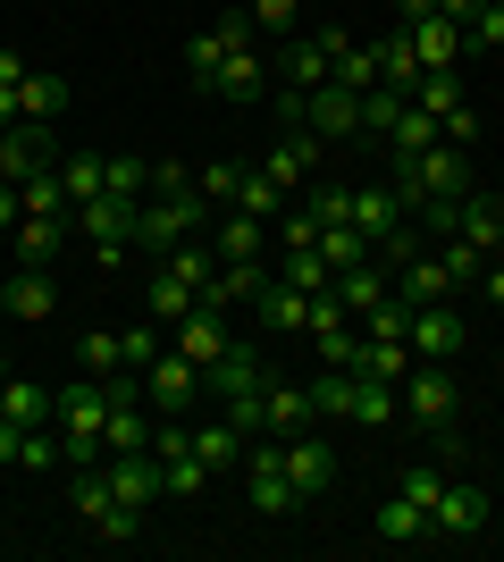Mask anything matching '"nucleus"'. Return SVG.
<instances>
[{
	"mask_svg": "<svg viewBox=\"0 0 504 562\" xmlns=\"http://www.w3.org/2000/svg\"><path fill=\"white\" fill-rule=\"evenodd\" d=\"M101 193L144 202V193H152V160H126V151H110V160H101Z\"/></svg>",
	"mask_w": 504,
	"mask_h": 562,
	"instance_id": "37",
	"label": "nucleus"
},
{
	"mask_svg": "<svg viewBox=\"0 0 504 562\" xmlns=\"http://www.w3.org/2000/svg\"><path fill=\"white\" fill-rule=\"evenodd\" d=\"M18 446H25V428H18V420H0V462H18Z\"/></svg>",
	"mask_w": 504,
	"mask_h": 562,
	"instance_id": "58",
	"label": "nucleus"
},
{
	"mask_svg": "<svg viewBox=\"0 0 504 562\" xmlns=\"http://www.w3.org/2000/svg\"><path fill=\"white\" fill-rule=\"evenodd\" d=\"M269 68L287 76L294 93H312V85H328V50H320V34H294V43L278 50V59H269Z\"/></svg>",
	"mask_w": 504,
	"mask_h": 562,
	"instance_id": "22",
	"label": "nucleus"
},
{
	"mask_svg": "<svg viewBox=\"0 0 504 562\" xmlns=\"http://www.w3.org/2000/svg\"><path fill=\"white\" fill-rule=\"evenodd\" d=\"M18 117H25V110H18V85H0V135H9Z\"/></svg>",
	"mask_w": 504,
	"mask_h": 562,
	"instance_id": "57",
	"label": "nucleus"
},
{
	"mask_svg": "<svg viewBox=\"0 0 504 562\" xmlns=\"http://www.w3.org/2000/svg\"><path fill=\"white\" fill-rule=\"evenodd\" d=\"M168 336H177V352H186V361H202V370H211L219 352L236 345V336H227V311H211V303H193V311H186V319H177Z\"/></svg>",
	"mask_w": 504,
	"mask_h": 562,
	"instance_id": "14",
	"label": "nucleus"
},
{
	"mask_svg": "<svg viewBox=\"0 0 504 562\" xmlns=\"http://www.w3.org/2000/svg\"><path fill=\"white\" fill-rule=\"evenodd\" d=\"M336 85H345V93H370V85H387V68H379V43H354L345 50V59H336Z\"/></svg>",
	"mask_w": 504,
	"mask_h": 562,
	"instance_id": "34",
	"label": "nucleus"
},
{
	"mask_svg": "<svg viewBox=\"0 0 504 562\" xmlns=\"http://www.w3.org/2000/svg\"><path fill=\"white\" fill-rule=\"evenodd\" d=\"M395 395H404V412L421 428H429V420H455V378H446V361H412Z\"/></svg>",
	"mask_w": 504,
	"mask_h": 562,
	"instance_id": "9",
	"label": "nucleus"
},
{
	"mask_svg": "<svg viewBox=\"0 0 504 562\" xmlns=\"http://www.w3.org/2000/svg\"><path fill=\"white\" fill-rule=\"evenodd\" d=\"M395 294H404L412 311H421V303H455V269H446L437 252H412L404 269H395Z\"/></svg>",
	"mask_w": 504,
	"mask_h": 562,
	"instance_id": "15",
	"label": "nucleus"
},
{
	"mask_svg": "<svg viewBox=\"0 0 504 562\" xmlns=\"http://www.w3.org/2000/svg\"><path fill=\"white\" fill-rule=\"evenodd\" d=\"M379 68H387V85H395L404 101H412V85L429 76V68H421V50H412V34H404V25H395V34L379 43Z\"/></svg>",
	"mask_w": 504,
	"mask_h": 562,
	"instance_id": "31",
	"label": "nucleus"
},
{
	"mask_svg": "<svg viewBox=\"0 0 504 562\" xmlns=\"http://www.w3.org/2000/svg\"><path fill=\"white\" fill-rule=\"evenodd\" d=\"M253 319H261V328H278V336H303V328H312V294H303V285H287V278H269L261 303H253Z\"/></svg>",
	"mask_w": 504,
	"mask_h": 562,
	"instance_id": "17",
	"label": "nucleus"
},
{
	"mask_svg": "<svg viewBox=\"0 0 504 562\" xmlns=\"http://www.w3.org/2000/svg\"><path fill=\"white\" fill-rule=\"evenodd\" d=\"M429 446L446 453V462H462V453H471V446H462V428H455V420H429Z\"/></svg>",
	"mask_w": 504,
	"mask_h": 562,
	"instance_id": "52",
	"label": "nucleus"
},
{
	"mask_svg": "<svg viewBox=\"0 0 504 562\" xmlns=\"http://www.w3.org/2000/svg\"><path fill=\"white\" fill-rule=\"evenodd\" d=\"M202 395H211L219 412H227V420L244 428V437H261V428H269V420H261V395H269V361H261L253 345H227V352L211 361V370H202Z\"/></svg>",
	"mask_w": 504,
	"mask_h": 562,
	"instance_id": "1",
	"label": "nucleus"
},
{
	"mask_svg": "<svg viewBox=\"0 0 504 562\" xmlns=\"http://www.w3.org/2000/svg\"><path fill=\"white\" fill-rule=\"evenodd\" d=\"M261 177H269V186H278V193H287V202H303V186H312V177H320V135H312V126H287V135L269 143Z\"/></svg>",
	"mask_w": 504,
	"mask_h": 562,
	"instance_id": "6",
	"label": "nucleus"
},
{
	"mask_svg": "<svg viewBox=\"0 0 504 562\" xmlns=\"http://www.w3.org/2000/svg\"><path fill=\"white\" fill-rule=\"evenodd\" d=\"M186 311H193V285L177 278V269H152V319H160V328H177Z\"/></svg>",
	"mask_w": 504,
	"mask_h": 562,
	"instance_id": "35",
	"label": "nucleus"
},
{
	"mask_svg": "<svg viewBox=\"0 0 504 562\" xmlns=\"http://www.w3.org/2000/svg\"><path fill=\"white\" fill-rule=\"evenodd\" d=\"M480 9H488V0H437V18H455V25H471Z\"/></svg>",
	"mask_w": 504,
	"mask_h": 562,
	"instance_id": "55",
	"label": "nucleus"
},
{
	"mask_svg": "<svg viewBox=\"0 0 504 562\" xmlns=\"http://www.w3.org/2000/svg\"><path fill=\"white\" fill-rule=\"evenodd\" d=\"M320 260H328V269H361V260H370V235H361L354 218H336V227H320Z\"/></svg>",
	"mask_w": 504,
	"mask_h": 562,
	"instance_id": "33",
	"label": "nucleus"
},
{
	"mask_svg": "<svg viewBox=\"0 0 504 562\" xmlns=\"http://www.w3.org/2000/svg\"><path fill=\"white\" fill-rule=\"evenodd\" d=\"M437 18V0H395V25H429Z\"/></svg>",
	"mask_w": 504,
	"mask_h": 562,
	"instance_id": "54",
	"label": "nucleus"
},
{
	"mask_svg": "<svg viewBox=\"0 0 504 562\" xmlns=\"http://www.w3.org/2000/svg\"><path fill=\"white\" fill-rule=\"evenodd\" d=\"M354 370L387 378V386H404V370H412V345H404V336H370V328H361V361H354Z\"/></svg>",
	"mask_w": 504,
	"mask_h": 562,
	"instance_id": "27",
	"label": "nucleus"
},
{
	"mask_svg": "<svg viewBox=\"0 0 504 562\" xmlns=\"http://www.w3.org/2000/svg\"><path fill=\"white\" fill-rule=\"evenodd\" d=\"M0 311H9V319H51V311H59V278L34 269V260H18L9 285H0Z\"/></svg>",
	"mask_w": 504,
	"mask_h": 562,
	"instance_id": "10",
	"label": "nucleus"
},
{
	"mask_svg": "<svg viewBox=\"0 0 504 562\" xmlns=\"http://www.w3.org/2000/svg\"><path fill=\"white\" fill-rule=\"evenodd\" d=\"M244 446H253V437H244L227 412H219V420H193V453H202V470H244Z\"/></svg>",
	"mask_w": 504,
	"mask_h": 562,
	"instance_id": "20",
	"label": "nucleus"
},
{
	"mask_svg": "<svg viewBox=\"0 0 504 562\" xmlns=\"http://www.w3.org/2000/svg\"><path fill=\"white\" fill-rule=\"evenodd\" d=\"M59 186H68V211L101 193V151H59Z\"/></svg>",
	"mask_w": 504,
	"mask_h": 562,
	"instance_id": "36",
	"label": "nucleus"
},
{
	"mask_svg": "<svg viewBox=\"0 0 504 562\" xmlns=\"http://www.w3.org/2000/svg\"><path fill=\"white\" fill-rule=\"evenodd\" d=\"M404 345H412V361H455L471 336H462L455 303H421V311H412V328H404Z\"/></svg>",
	"mask_w": 504,
	"mask_h": 562,
	"instance_id": "8",
	"label": "nucleus"
},
{
	"mask_svg": "<svg viewBox=\"0 0 504 562\" xmlns=\"http://www.w3.org/2000/svg\"><path fill=\"white\" fill-rule=\"evenodd\" d=\"M412 101H421V110H429V117H446V110H455V101H462L455 68H429V76H421V85H412Z\"/></svg>",
	"mask_w": 504,
	"mask_h": 562,
	"instance_id": "42",
	"label": "nucleus"
},
{
	"mask_svg": "<svg viewBox=\"0 0 504 562\" xmlns=\"http://www.w3.org/2000/svg\"><path fill=\"white\" fill-rule=\"evenodd\" d=\"M488 529H496V538H504V513H496V520H488Z\"/></svg>",
	"mask_w": 504,
	"mask_h": 562,
	"instance_id": "60",
	"label": "nucleus"
},
{
	"mask_svg": "<svg viewBox=\"0 0 504 562\" xmlns=\"http://www.w3.org/2000/svg\"><path fill=\"white\" fill-rule=\"evenodd\" d=\"M193 186H202V202H236L244 168H236V160H211V168H193Z\"/></svg>",
	"mask_w": 504,
	"mask_h": 562,
	"instance_id": "45",
	"label": "nucleus"
},
{
	"mask_svg": "<svg viewBox=\"0 0 504 562\" xmlns=\"http://www.w3.org/2000/svg\"><path fill=\"white\" fill-rule=\"evenodd\" d=\"M0 386H9V361H0Z\"/></svg>",
	"mask_w": 504,
	"mask_h": 562,
	"instance_id": "61",
	"label": "nucleus"
},
{
	"mask_svg": "<svg viewBox=\"0 0 504 562\" xmlns=\"http://www.w3.org/2000/svg\"><path fill=\"white\" fill-rule=\"evenodd\" d=\"M455 235L471 244V252L496 260V252H504V193H480V186H471V193H462V211H455Z\"/></svg>",
	"mask_w": 504,
	"mask_h": 562,
	"instance_id": "12",
	"label": "nucleus"
},
{
	"mask_svg": "<svg viewBox=\"0 0 504 562\" xmlns=\"http://www.w3.org/2000/svg\"><path fill=\"white\" fill-rule=\"evenodd\" d=\"M261 420H269V437H303V428H320V403H312V386H294V378H269Z\"/></svg>",
	"mask_w": 504,
	"mask_h": 562,
	"instance_id": "13",
	"label": "nucleus"
},
{
	"mask_svg": "<svg viewBox=\"0 0 504 562\" xmlns=\"http://www.w3.org/2000/svg\"><path fill=\"white\" fill-rule=\"evenodd\" d=\"M395 487H404L412 504H437V487H446V470H437V462H412V470H395Z\"/></svg>",
	"mask_w": 504,
	"mask_h": 562,
	"instance_id": "48",
	"label": "nucleus"
},
{
	"mask_svg": "<svg viewBox=\"0 0 504 562\" xmlns=\"http://www.w3.org/2000/svg\"><path fill=\"white\" fill-rule=\"evenodd\" d=\"M18 218H25V193L0 177V235H18Z\"/></svg>",
	"mask_w": 504,
	"mask_h": 562,
	"instance_id": "53",
	"label": "nucleus"
},
{
	"mask_svg": "<svg viewBox=\"0 0 504 562\" xmlns=\"http://www.w3.org/2000/svg\"><path fill=\"white\" fill-rule=\"evenodd\" d=\"M211 34H219L227 50H244L253 34H261V25H253V9H219V25H211Z\"/></svg>",
	"mask_w": 504,
	"mask_h": 562,
	"instance_id": "49",
	"label": "nucleus"
},
{
	"mask_svg": "<svg viewBox=\"0 0 504 562\" xmlns=\"http://www.w3.org/2000/svg\"><path fill=\"white\" fill-rule=\"evenodd\" d=\"M269 278L303 285V294H328V285H336V269L320 260V244H294V252H278V269H269Z\"/></svg>",
	"mask_w": 504,
	"mask_h": 562,
	"instance_id": "29",
	"label": "nucleus"
},
{
	"mask_svg": "<svg viewBox=\"0 0 504 562\" xmlns=\"http://www.w3.org/2000/svg\"><path fill=\"white\" fill-rule=\"evenodd\" d=\"M25 211H68V186H59V160H51V168H34V177H25Z\"/></svg>",
	"mask_w": 504,
	"mask_h": 562,
	"instance_id": "43",
	"label": "nucleus"
},
{
	"mask_svg": "<svg viewBox=\"0 0 504 562\" xmlns=\"http://www.w3.org/2000/svg\"><path fill=\"white\" fill-rule=\"evenodd\" d=\"M76 370H93V378H119L126 361H119V336L101 328V336H85V345H76Z\"/></svg>",
	"mask_w": 504,
	"mask_h": 562,
	"instance_id": "44",
	"label": "nucleus"
},
{
	"mask_svg": "<svg viewBox=\"0 0 504 562\" xmlns=\"http://www.w3.org/2000/svg\"><path fill=\"white\" fill-rule=\"evenodd\" d=\"M0 420H18V428H51V386H34V378L9 370V386H0Z\"/></svg>",
	"mask_w": 504,
	"mask_h": 562,
	"instance_id": "25",
	"label": "nucleus"
},
{
	"mask_svg": "<svg viewBox=\"0 0 504 562\" xmlns=\"http://www.w3.org/2000/svg\"><path fill=\"white\" fill-rule=\"evenodd\" d=\"M480 285H488V303H504V260H496V269H480Z\"/></svg>",
	"mask_w": 504,
	"mask_h": 562,
	"instance_id": "59",
	"label": "nucleus"
},
{
	"mask_svg": "<svg viewBox=\"0 0 504 562\" xmlns=\"http://www.w3.org/2000/svg\"><path fill=\"white\" fill-rule=\"evenodd\" d=\"M236 211H253V218H278V211H287V193L269 186L261 168H244V186H236Z\"/></svg>",
	"mask_w": 504,
	"mask_h": 562,
	"instance_id": "40",
	"label": "nucleus"
},
{
	"mask_svg": "<svg viewBox=\"0 0 504 562\" xmlns=\"http://www.w3.org/2000/svg\"><path fill=\"white\" fill-rule=\"evenodd\" d=\"M412 50H421V68H455V50H462V25L455 18H429V25H404Z\"/></svg>",
	"mask_w": 504,
	"mask_h": 562,
	"instance_id": "30",
	"label": "nucleus"
},
{
	"mask_svg": "<svg viewBox=\"0 0 504 562\" xmlns=\"http://www.w3.org/2000/svg\"><path fill=\"white\" fill-rule=\"evenodd\" d=\"M18 110H25V117H43V126H51V117L68 110V76L34 68V76H25V85H18Z\"/></svg>",
	"mask_w": 504,
	"mask_h": 562,
	"instance_id": "32",
	"label": "nucleus"
},
{
	"mask_svg": "<svg viewBox=\"0 0 504 562\" xmlns=\"http://www.w3.org/2000/svg\"><path fill=\"white\" fill-rule=\"evenodd\" d=\"M211 93H219V101H261V93H269V59H261L253 43L227 50V59H219V76H211Z\"/></svg>",
	"mask_w": 504,
	"mask_h": 562,
	"instance_id": "18",
	"label": "nucleus"
},
{
	"mask_svg": "<svg viewBox=\"0 0 504 562\" xmlns=\"http://www.w3.org/2000/svg\"><path fill=\"white\" fill-rule=\"evenodd\" d=\"M202 218H211L202 193H144V227H135V244H144V252H177V244H193Z\"/></svg>",
	"mask_w": 504,
	"mask_h": 562,
	"instance_id": "3",
	"label": "nucleus"
},
{
	"mask_svg": "<svg viewBox=\"0 0 504 562\" xmlns=\"http://www.w3.org/2000/svg\"><path fill=\"white\" fill-rule=\"evenodd\" d=\"M437 135L455 143V151H471V143H480V110H471V101H455V110L437 117Z\"/></svg>",
	"mask_w": 504,
	"mask_h": 562,
	"instance_id": "47",
	"label": "nucleus"
},
{
	"mask_svg": "<svg viewBox=\"0 0 504 562\" xmlns=\"http://www.w3.org/2000/svg\"><path fill=\"white\" fill-rule=\"evenodd\" d=\"M462 43H471V50H504V0H488L480 18L462 25Z\"/></svg>",
	"mask_w": 504,
	"mask_h": 562,
	"instance_id": "46",
	"label": "nucleus"
},
{
	"mask_svg": "<svg viewBox=\"0 0 504 562\" xmlns=\"http://www.w3.org/2000/svg\"><path fill=\"white\" fill-rule=\"evenodd\" d=\"M110 378L76 370L68 386H51V428H68V437H101V420H110Z\"/></svg>",
	"mask_w": 504,
	"mask_h": 562,
	"instance_id": "4",
	"label": "nucleus"
},
{
	"mask_svg": "<svg viewBox=\"0 0 504 562\" xmlns=\"http://www.w3.org/2000/svg\"><path fill=\"white\" fill-rule=\"evenodd\" d=\"M219 59H227V43H219L211 25H202V34H193V43H186V76H193V85H202V93H211V76H219Z\"/></svg>",
	"mask_w": 504,
	"mask_h": 562,
	"instance_id": "41",
	"label": "nucleus"
},
{
	"mask_svg": "<svg viewBox=\"0 0 504 562\" xmlns=\"http://www.w3.org/2000/svg\"><path fill=\"white\" fill-rule=\"evenodd\" d=\"M488 520H496V504H488V487H471V479H446L429 504V538H488Z\"/></svg>",
	"mask_w": 504,
	"mask_h": 562,
	"instance_id": "5",
	"label": "nucleus"
},
{
	"mask_svg": "<svg viewBox=\"0 0 504 562\" xmlns=\"http://www.w3.org/2000/svg\"><path fill=\"white\" fill-rule=\"evenodd\" d=\"M144 403H152V412H193V403H202V361H186V352L168 345L160 361L144 370Z\"/></svg>",
	"mask_w": 504,
	"mask_h": 562,
	"instance_id": "7",
	"label": "nucleus"
},
{
	"mask_svg": "<svg viewBox=\"0 0 504 562\" xmlns=\"http://www.w3.org/2000/svg\"><path fill=\"white\" fill-rule=\"evenodd\" d=\"M25 76H34V68H25V50H0V85H25Z\"/></svg>",
	"mask_w": 504,
	"mask_h": 562,
	"instance_id": "56",
	"label": "nucleus"
},
{
	"mask_svg": "<svg viewBox=\"0 0 504 562\" xmlns=\"http://www.w3.org/2000/svg\"><path fill=\"white\" fill-rule=\"evenodd\" d=\"M287 479H294V504H312V495L336 487V453L320 446L312 428H303V437H287Z\"/></svg>",
	"mask_w": 504,
	"mask_h": 562,
	"instance_id": "11",
	"label": "nucleus"
},
{
	"mask_svg": "<svg viewBox=\"0 0 504 562\" xmlns=\"http://www.w3.org/2000/svg\"><path fill=\"white\" fill-rule=\"evenodd\" d=\"M59 244H68V211H25V218H18V260L51 269V260H59Z\"/></svg>",
	"mask_w": 504,
	"mask_h": 562,
	"instance_id": "21",
	"label": "nucleus"
},
{
	"mask_svg": "<svg viewBox=\"0 0 504 562\" xmlns=\"http://www.w3.org/2000/svg\"><path fill=\"white\" fill-rule=\"evenodd\" d=\"M219 260H261L269 252V218H253V211H227L219 218V244H211Z\"/></svg>",
	"mask_w": 504,
	"mask_h": 562,
	"instance_id": "23",
	"label": "nucleus"
},
{
	"mask_svg": "<svg viewBox=\"0 0 504 562\" xmlns=\"http://www.w3.org/2000/svg\"><path fill=\"white\" fill-rule=\"evenodd\" d=\"M354 227L370 235V244L404 227V202H395V186H354Z\"/></svg>",
	"mask_w": 504,
	"mask_h": 562,
	"instance_id": "24",
	"label": "nucleus"
},
{
	"mask_svg": "<svg viewBox=\"0 0 504 562\" xmlns=\"http://www.w3.org/2000/svg\"><path fill=\"white\" fill-rule=\"evenodd\" d=\"M294 18H303V0H253V25H261V34H287Z\"/></svg>",
	"mask_w": 504,
	"mask_h": 562,
	"instance_id": "50",
	"label": "nucleus"
},
{
	"mask_svg": "<svg viewBox=\"0 0 504 562\" xmlns=\"http://www.w3.org/2000/svg\"><path fill=\"white\" fill-rule=\"evenodd\" d=\"M404 412V395L387 386V378H370V370H354V386H345V420H361V428H387Z\"/></svg>",
	"mask_w": 504,
	"mask_h": 562,
	"instance_id": "19",
	"label": "nucleus"
},
{
	"mask_svg": "<svg viewBox=\"0 0 504 562\" xmlns=\"http://www.w3.org/2000/svg\"><path fill=\"white\" fill-rule=\"evenodd\" d=\"M18 470H68V446H59V428H25Z\"/></svg>",
	"mask_w": 504,
	"mask_h": 562,
	"instance_id": "39",
	"label": "nucleus"
},
{
	"mask_svg": "<svg viewBox=\"0 0 504 562\" xmlns=\"http://www.w3.org/2000/svg\"><path fill=\"white\" fill-rule=\"evenodd\" d=\"M429 143H446V135H437V117L421 110V101H404V117L387 126V151H395V160H421Z\"/></svg>",
	"mask_w": 504,
	"mask_h": 562,
	"instance_id": "26",
	"label": "nucleus"
},
{
	"mask_svg": "<svg viewBox=\"0 0 504 562\" xmlns=\"http://www.w3.org/2000/svg\"><path fill=\"white\" fill-rule=\"evenodd\" d=\"M160 352H168V328H160V319H144V328H126V336H119V361H126L135 378H144Z\"/></svg>",
	"mask_w": 504,
	"mask_h": 562,
	"instance_id": "38",
	"label": "nucleus"
},
{
	"mask_svg": "<svg viewBox=\"0 0 504 562\" xmlns=\"http://www.w3.org/2000/svg\"><path fill=\"white\" fill-rule=\"evenodd\" d=\"M336 303L354 311V319H370V311L395 294V269H379V260H361V269H336V285H328Z\"/></svg>",
	"mask_w": 504,
	"mask_h": 562,
	"instance_id": "16",
	"label": "nucleus"
},
{
	"mask_svg": "<svg viewBox=\"0 0 504 562\" xmlns=\"http://www.w3.org/2000/svg\"><path fill=\"white\" fill-rule=\"evenodd\" d=\"M76 227H85V244H93L101 269H119V252H135L144 202H126V193H93V202H76Z\"/></svg>",
	"mask_w": 504,
	"mask_h": 562,
	"instance_id": "2",
	"label": "nucleus"
},
{
	"mask_svg": "<svg viewBox=\"0 0 504 562\" xmlns=\"http://www.w3.org/2000/svg\"><path fill=\"white\" fill-rule=\"evenodd\" d=\"M379 538H395V546L429 538V504H412L404 487H387V504H379Z\"/></svg>",
	"mask_w": 504,
	"mask_h": 562,
	"instance_id": "28",
	"label": "nucleus"
},
{
	"mask_svg": "<svg viewBox=\"0 0 504 562\" xmlns=\"http://www.w3.org/2000/svg\"><path fill=\"white\" fill-rule=\"evenodd\" d=\"M152 193H202V186H193V168H177V160H152Z\"/></svg>",
	"mask_w": 504,
	"mask_h": 562,
	"instance_id": "51",
	"label": "nucleus"
}]
</instances>
